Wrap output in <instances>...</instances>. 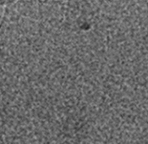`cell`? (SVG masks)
I'll list each match as a JSON object with an SVG mask.
<instances>
[{"instance_id": "cell-2", "label": "cell", "mask_w": 148, "mask_h": 144, "mask_svg": "<svg viewBox=\"0 0 148 144\" xmlns=\"http://www.w3.org/2000/svg\"><path fill=\"white\" fill-rule=\"evenodd\" d=\"M14 1V0H0V6H4V5H9Z\"/></svg>"}, {"instance_id": "cell-1", "label": "cell", "mask_w": 148, "mask_h": 144, "mask_svg": "<svg viewBox=\"0 0 148 144\" xmlns=\"http://www.w3.org/2000/svg\"><path fill=\"white\" fill-rule=\"evenodd\" d=\"M0 144H147V0L9 4Z\"/></svg>"}]
</instances>
